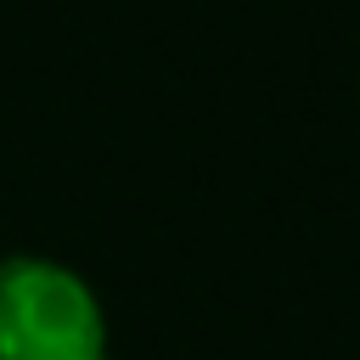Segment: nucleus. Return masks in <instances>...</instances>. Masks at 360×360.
<instances>
[{
	"mask_svg": "<svg viewBox=\"0 0 360 360\" xmlns=\"http://www.w3.org/2000/svg\"><path fill=\"white\" fill-rule=\"evenodd\" d=\"M0 360H107L96 292L51 259L0 264Z\"/></svg>",
	"mask_w": 360,
	"mask_h": 360,
	"instance_id": "nucleus-1",
	"label": "nucleus"
}]
</instances>
